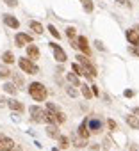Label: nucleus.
Masks as SVG:
<instances>
[{
    "instance_id": "obj_39",
    "label": "nucleus",
    "mask_w": 139,
    "mask_h": 151,
    "mask_svg": "<svg viewBox=\"0 0 139 151\" xmlns=\"http://www.w3.org/2000/svg\"><path fill=\"white\" fill-rule=\"evenodd\" d=\"M128 151H137V146H135V144H132V146L128 147Z\"/></svg>"
},
{
    "instance_id": "obj_30",
    "label": "nucleus",
    "mask_w": 139,
    "mask_h": 151,
    "mask_svg": "<svg viewBox=\"0 0 139 151\" xmlns=\"http://www.w3.org/2000/svg\"><path fill=\"white\" fill-rule=\"evenodd\" d=\"M73 146H77V147H84V146H86V140H84V139H79L77 135H73Z\"/></svg>"
},
{
    "instance_id": "obj_2",
    "label": "nucleus",
    "mask_w": 139,
    "mask_h": 151,
    "mask_svg": "<svg viewBox=\"0 0 139 151\" xmlns=\"http://www.w3.org/2000/svg\"><path fill=\"white\" fill-rule=\"evenodd\" d=\"M75 59L80 62V66H82V69H84V77H88L89 80H93V78L96 77V68L88 60V57H86V55H77Z\"/></svg>"
},
{
    "instance_id": "obj_3",
    "label": "nucleus",
    "mask_w": 139,
    "mask_h": 151,
    "mask_svg": "<svg viewBox=\"0 0 139 151\" xmlns=\"http://www.w3.org/2000/svg\"><path fill=\"white\" fill-rule=\"evenodd\" d=\"M18 66H20V69H22L23 73H29V75H36V73H39V68H38V66L34 64V60H30L29 57H20Z\"/></svg>"
},
{
    "instance_id": "obj_14",
    "label": "nucleus",
    "mask_w": 139,
    "mask_h": 151,
    "mask_svg": "<svg viewBox=\"0 0 139 151\" xmlns=\"http://www.w3.org/2000/svg\"><path fill=\"white\" fill-rule=\"evenodd\" d=\"M7 107H9L13 112H23V109H25L23 103L18 101V100H14V98H13V100H7Z\"/></svg>"
},
{
    "instance_id": "obj_8",
    "label": "nucleus",
    "mask_w": 139,
    "mask_h": 151,
    "mask_svg": "<svg viewBox=\"0 0 139 151\" xmlns=\"http://www.w3.org/2000/svg\"><path fill=\"white\" fill-rule=\"evenodd\" d=\"M14 43H16V46H25V45H30L32 43V37L29 36V34H25V32H18L16 34V37H14Z\"/></svg>"
},
{
    "instance_id": "obj_33",
    "label": "nucleus",
    "mask_w": 139,
    "mask_h": 151,
    "mask_svg": "<svg viewBox=\"0 0 139 151\" xmlns=\"http://www.w3.org/2000/svg\"><path fill=\"white\" fill-rule=\"evenodd\" d=\"M95 46H96V50L105 52V46H104V43H102V41H95Z\"/></svg>"
},
{
    "instance_id": "obj_16",
    "label": "nucleus",
    "mask_w": 139,
    "mask_h": 151,
    "mask_svg": "<svg viewBox=\"0 0 139 151\" xmlns=\"http://www.w3.org/2000/svg\"><path fill=\"white\" fill-rule=\"evenodd\" d=\"M125 119H127V124H128L130 128H134V130H139V119H137L135 116H132V114H130V116H127Z\"/></svg>"
},
{
    "instance_id": "obj_41",
    "label": "nucleus",
    "mask_w": 139,
    "mask_h": 151,
    "mask_svg": "<svg viewBox=\"0 0 139 151\" xmlns=\"http://www.w3.org/2000/svg\"><path fill=\"white\" fill-rule=\"evenodd\" d=\"M132 114H135V116H139V107H135V109L132 110Z\"/></svg>"
},
{
    "instance_id": "obj_29",
    "label": "nucleus",
    "mask_w": 139,
    "mask_h": 151,
    "mask_svg": "<svg viewBox=\"0 0 139 151\" xmlns=\"http://www.w3.org/2000/svg\"><path fill=\"white\" fill-rule=\"evenodd\" d=\"M72 71H73L75 75H84V69H82V66H79L77 62H73V64H72Z\"/></svg>"
},
{
    "instance_id": "obj_22",
    "label": "nucleus",
    "mask_w": 139,
    "mask_h": 151,
    "mask_svg": "<svg viewBox=\"0 0 139 151\" xmlns=\"http://www.w3.org/2000/svg\"><path fill=\"white\" fill-rule=\"evenodd\" d=\"M2 60H4V64H13V62H14V55H13V52H4Z\"/></svg>"
},
{
    "instance_id": "obj_26",
    "label": "nucleus",
    "mask_w": 139,
    "mask_h": 151,
    "mask_svg": "<svg viewBox=\"0 0 139 151\" xmlns=\"http://www.w3.org/2000/svg\"><path fill=\"white\" fill-rule=\"evenodd\" d=\"M66 93H68V96H72V98H77V94H79V91L75 89V86H68Z\"/></svg>"
},
{
    "instance_id": "obj_9",
    "label": "nucleus",
    "mask_w": 139,
    "mask_h": 151,
    "mask_svg": "<svg viewBox=\"0 0 139 151\" xmlns=\"http://www.w3.org/2000/svg\"><path fill=\"white\" fill-rule=\"evenodd\" d=\"M77 48L84 53V55H91V48H89V43L84 36H79L77 37Z\"/></svg>"
},
{
    "instance_id": "obj_10",
    "label": "nucleus",
    "mask_w": 139,
    "mask_h": 151,
    "mask_svg": "<svg viewBox=\"0 0 139 151\" xmlns=\"http://www.w3.org/2000/svg\"><path fill=\"white\" fill-rule=\"evenodd\" d=\"M127 39H128V43L132 45V46H139V32H135L134 29H130V30H127Z\"/></svg>"
},
{
    "instance_id": "obj_35",
    "label": "nucleus",
    "mask_w": 139,
    "mask_h": 151,
    "mask_svg": "<svg viewBox=\"0 0 139 151\" xmlns=\"http://www.w3.org/2000/svg\"><path fill=\"white\" fill-rule=\"evenodd\" d=\"M4 2H6L9 7H16V6H18V0H4Z\"/></svg>"
},
{
    "instance_id": "obj_11",
    "label": "nucleus",
    "mask_w": 139,
    "mask_h": 151,
    "mask_svg": "<svg viewBox=\"0 0 139 151\" xmlns=\"http://www.w3.org/2000/svg\"><path fill=\"white\" fill-rule=\"evenodd\" d=\"M27 57L30 59V60H36V59H39V48L36 46V45H27Z\"/></svg>"
},
{
    "instance_id": "obj_31",
    "label": "nucleus",
    "mask_w": 139,
    "mask_h": 151,
    "mask_svg": "<svg viewBox=\"0 0 139 151\" xmlns=\"http://www.w3.org/2000/svg\"><path fill=\"white\" fill-rule=\"evenodd\" d=\"M107 128H109V130H118L116 121H114V119H107Z\"/></svg>"
},
{
    "instance_id": "obj_37",
    "label": "nucleus",
    "mask_w": 139,
    "mask_h": 151,
    "mask_svg": "<svg viewBox=\"0 0 139 151\" xmlns=\"http://www.w3.org/2000/svg\"><path fill=\"white\" fill-rule=\"evenodd\" d=\"M91 91H93V96H98V94H100V89H98L96 86H91Z\"/></svg>"
},
{
    "instance_id": "obj_7",
    "label": "nucleus",
    "mask_w": 139,
    "mask_h": 151,
    "mask_svg": "<svg viewBox=\"0 0 139 151\" xmlns=\"http://www.w3.org/2000/svg\"><path fill=\"white\" fill-rule=\"evenodd\" d=\"M14 146V140L7 135H2L0 133V151H11Z\"/></svg>"
},
{
    "instance_id": "obj_28",
    "label": "nucleus",
    "mask_w": 139,
    "mask_h": 151,
    "mask_svg": "<svg viewBox=\"0 0 139 151\" xmlns=\"http://www.w3.org/2000/svg\"><path fill=\"white\" fill-rule=\"evenodd\" d=\"M46 29H48V32H50V34H52V36H54L55 39H59V37H61V32H59V30H57V29H55L54 25H48Z\"/></svg>"
},
{
    "instance_id": "obj_21",
    "label": "nucleus",
    "mask_w": 139,
    "mask_h": 151,
    "mask_svg": "<svg viewBox=\"0 0 139 151\" xmlns=\"http://www.w3.org/2000/svg\"><path fill=\"white\" fill-rule=\"evenodd\" d=\"M4 91H6L7 94H13V96H14V94L18 93V87H16L14 84H11V82H7V84H4Z\"/></svg>"
},
{
    "instance_id": "obj_6",
    "label": "nucleus",
    "mask_w": 139,
    "mask_h": 151,
    "mask_svg": "<svg viewBox=\"0 0 139 151\" xmlns=\"http://www.w3.org/2000/svg\"><path fill=\"white\" fill-rule=\"evenodd\" d=\"M48 46L54 50V59H55L57 62H66V59H68V57H66V52H64L57 43H48Z\"/></svg>"
},
{
    "instance_id": "obj_17",
    "label": "nucleus",
    "mask_w": 139,
    "mask_h": 151,
    "mask_svg": "<svg viewBox=\"0 0 139 151\" xmlns=\"http://www.w3.org/2000/svg\"><path fill=\"white\" fill-rule=\"evenodd\" d=\"M80 93H82V96H84L86 100H91V98H93V91L89 89L88 84H80Z\"/></svg>"
},
{
    "instance_id": "obj_42",
    "label": "nucleus",
    "mask_w": 139,
    "mask_h": 151,
    "mask_svg": "<svg viewBox=\"0 0 139 151\" xmlns=\"http://www.w3.org/2000/svg\"><path fill=\"white\" fill-rule=\"evenodd\" d=\"M52 151H61V147H54V149H52Z\"/></svg>"
},
{
    "instance_id": "obj_23",
    "label": "nucleus",
    "mask_w": 139,
    "mask_h": 151,
    "mask_svg": "<svg viewBox=\"0 0 139 151\" xmlns=\"http://www.w3.org/2000/svg\"><path fill=\"white\" fill-rule=\"evenodd\" d=\"M57 140H59V147H61V149H66V147L70 146V139H68V137H64V135H59V137H57Z\"/></svg>"
},
{
    "instance_id": "obj_20",
    "label": "nucleus",
    "mask_w": 139,
    "mask_h": 151,
    "mask_svg": "<svg viewBox=\"0 0 139 151\" xmlns=\"http://www.w3.org/2000/svg\"><path fill=\"white\" fill-rule=\"evenodd\" d=\"M29 27H30V30H34L36 34H43V25H41L39 22H34V20H32V22L29 23Z\"/></svg>"
},
{
    "instance_id": "obj_32",
    "label": "nucleus",
    "mask_w": 139,
    "mask_h": 151,
    "mask_svg": "<svg viewBox=\"0 0 139 151\" xmlns=\"http://www.w3.org/2000/svg\"><path fill=\"white\" fill-rule=\"evenodd\" d=\"M116 4H118V6H123V7H128V9L132 7V4L128 2V0H116Z\"/></svg>"
},
{
    "instance_id": "obj_18",
    "label": "nucleus",
    "mask_w": 139,
    "mask_h": 151,
    "mask_svg": "<svg viewBox=\"0 0 139 151\" xmlns=\"http://www.w3.org/2000/svg\"><path fill=\"white\" fill-rule=\"evenodd\" d=\"M46 135H48V137H52V139H57L61 133H59V130H57V126H55V124H48V126H46Z\"/></svg>"
},
{
    "instance_id": "obj_5",
    "label": "nucleus",
    "mask_w": 139,
    "mask_h": 151,
    "mask_svg": "<svg viewBox=\"0 0 139 151\" xmlns=\"http://www.w3.org/2000/svg\"><path fill=\"white\" fill-rule=\"evenodd\" d=\"M88 128H89L91 133H102L104 121H100L98 117H88Z\"/></svg>"
},
{
    "instance_id": "obj_13",
    "label": "nucleus",
    "mask_w": 139,
    "mask_h": 151,
    "mask_svg": "<svg viewBox=\"0 0 139 151\" xmlns=\"http://www.w3.org/2000/svg\"><path fill=\"white\" fill-rule=\"evenodd\" d=\"M4 23H6L7 27H11V29H18V27H20L18 18H14L13 14H4Z\"/></svg>"
},
{
    "instance_id": "obj_27",
    "label": "nucleus",
    "mask_w": 139,
    "mask_h": 151,
    "mask_svg": "<svg viewBox=\"0 0 139 151\" xmlns=\"http://www.w3.org/2000/svg\"><path fill=\"white\" fill-rule=\"evenodd\" d=\"M66 36L70 37V41H72V39H75V36H77V30H75V27H68V29H66Z\"/></svg>"
},
{
    "instance_id": "obj_25",
    "label": "nucleus",
    "mask_w": 139,
    "mask_h": 151,
    "mask_svg": "<svg viewBox=\"0 0 139 151\" xmlns=\"http://www.w3.org/2000/svg\"><path fill=\"white\" fill-rule=\"evenodd\" d=\"M13 78H14V86L20 89V87H23V77L20 73H13Z\"/></svg>"
},
{
    "instance_id": "obj_1",
    "label": "nucleus",
    "mask_w": 139,
    "mask_h": 151,
    "mask_svg": "<svg viewBox=\"0 0 139 151\" xmlns=\"http://www.w3.org/2000/svg\"><path fill=\"white\" fill-rule=\"evenodd\" d=\"M29 94H30L32 100H36V101H45L46 96H48V91H46V87H45L41 82H32V84L29 86Z\"/></svg>"
},
{
    "instance_id": "obj_38",
    "label": "nucleus",
    "mask_w": 139,
    "mask_h": 151,
    "mask_svg": "<svg viewBox=\"0 0 139 151\" xmlns=\"http://www.w3.org/2000/svg\"><path fill=\"white\" fill-rule=\"evenodd\" d=\"M11 151H22V146H18V144H14V146H13V149H11Z\"/></svg>"
},
{
    "instance_id": "obj_19",
    "label": "nucleus",
    "mask_w": 139,
    "mask_h": 151,
    "mask_svg": "<svg viewBox=\"0 0 139 151\" xmlns=\"http://www.w3.org/2000/svg\"><path fill=\"white\" fill-rule=\"evenodd\" d=\"M11 75H13V71L6 64H0V78H7V77H11Z\"/></svg>"
},
{
    "instance_id": "obj_36",
    "label": "nucleus",
    "mask_w": 139,
    "mask_h": 151,
    "mask_svg": "<svg viewBox=\"0 0 139 151\" xmlns=\"http://www.w3.org/2000/svg\"><path fill=\"white\" fill-rule=\"evenodd\" d=\"M128 52H130V53H134V55H137V57H139V46H130V48H128Z\"/></svg>"
},
{
    "instance_id": "obj_4",
    "label": "nucleus",
    "mask_w": 139,
    "mask_h": 151,
    "mask_svg": "<svg viewBox=\"0 0 139 151\" xmlns=\"http://www.w3.org/2000/svg\"><path fill=\"white\" fill-rule=\"evenodd\" d=\"M29 112H30V119H32L34 123H46V110H43L41 107L32 105V107L29 109Z\"/></svg>"
},
{
    "instance_id": "obj_15",
    "label": "nucleus",
    "mask_w": 139,
    "mask_h": 151,
    "mask_svg": "<svg viewBox=\"0 0 139 151\" xmlns=\"http://www.w3.org/2000/svg\"><path fill=\"white\" fill-rule=\"evenodd\" d=\"M66 80L70 82V86L80 87V80H79V75H75V73H66Z\"/></svg>"
},
{
    "instance_id": "obj_34",
    "label": "nucleus",
    "mask_w": 139,
    "mask_h": 151,
    "mask_svg": "<svg viewBox=\"0 0 139 151\" xmlns=\"http://www.w3.org/2000/svg\"><path fill=\"white\" fill-rule=\"evenodd\" d=\"M134 94H135V93H134L132 89H125V93H123L125 98H134Z\"/></svg>"
},
{
    "instance_id": "obj_12",
    "label": "nucleus",
    "mask_w": 139,
    "mask_h": 151,
    "mask_svg": "<svg viewBox=\"0 0 139 151\" xmlns=\"http://www.w3.org/2000/svg\"><path fill=\"white\" fill-rule=\"evenodd\" d=\"M79 137L80 139H84V140H88L89 139V128H88V119H84L82 123H80V126H79Z\"/></svg>"
},
{
    "instance_id": "obj_40",
    "label": "nucleus",
    "mask_w": 139,
    "mask_h": 151,
    "mask_svg": "<svg viewBox=\"0 0 139 151\" xmlns=\"http://www.w3.org/2000/svg\"><path fill=\"white\" fill-rule=\"evenodd\" d=\"M7 103V100H4V98H0V107H4Z\"/></svg>"
},
{
    "instance_id": "obj_24",
    "label": "nucleus",
    "mask_w": 139,
    "mask_h": 151,
    "mask_svg": "<svg viewBox=\"0 0 139 151\" xmlns=\"http://www.w3.org/2000/svg\"><path fill=\"white\" fill-rule=\"evenodd\" d=\"M80 2H82V6H84V11H86V13H93V9H95L93 0H80Z\"/></svg>"
}]
</instances>
